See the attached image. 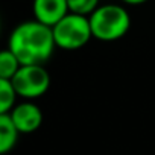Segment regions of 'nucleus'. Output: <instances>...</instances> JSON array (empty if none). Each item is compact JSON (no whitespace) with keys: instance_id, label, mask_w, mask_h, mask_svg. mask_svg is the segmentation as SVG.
I'll return each mask as SVG.
<instances>
[{"instance_id":"obj_1","label":"nucleus","mask_w":155,"mask_h":155,"mask_svg":"<svg viewBox=\"0 0 155 155\" xmlns=\"http://www.w3.org/2000/svg\"><path fill=\"white\" fill-rule=\"evenodd\" d=\"M56 44L50 26L37 20L20 23L11 34L8 49L17 56L21 65L41 64L52 56Z\"/></svg>"},{"instance_id":"obj_2","label":"nucleus","mask_w":155,"mask_h":155,"mask_svg":"<svg viewBox=\"0 0 155 155\" xmlns=\"http://www.w3.org/2000/svg\"><path fill=\"white\" fill-rule=\"evenodd\" d=\"M90 26L93 38L99 41H117L123 38L131 28L129 12L114 3L99 5L90 15Z\"/></svg>"},{"instance_id":"obj_3","label":"nucleus","mask_w":155,"mask_h":155,"mask_svg":"<svg viewBox=\"0 0 155 155\" xmlns=\"http://www.w3.org/2000/svg\"><path fill=\"white\" fill-rule=\"evenodd\" d=\"M56 47L62 50H79L93 38L90 20L87 15L68 12L55 26H52Z\"/></svg>"},{"instance_id":"obj_4","label":"nucleus","mask_w":155,"mask_h":155,"mask_svg":"<svg viewBox=\"0 0 155 155\" xmlns=\"http://www.w3.org/2000/svg\"><path fill=\"white\" fill-rule=\"evenodd\" d=\"M11 82L17 96L34 101L47 93L50 87V74L41 64L21 65Z\"/></svg>"},{"instance_id":"obj_5","label":"nucleus","mask_w":155,"mask_h":155,"mask_svg":"<svg viewBox=\"0 0 155 155\" xmlns=\"http://www.w3.org/2000/svg\"><path fill=\"white\" fill-rule=\"evenodd\" d=\"M9 116L20 134H32L38 131V128L43 123V111L32 101H26L18 105L15 104Z\"/></svg>"},{"instance_id":"obj_6","label":"nucleus","mask_w":155,"mask_h":155,"mask_svg":"<svg viewBox=\"0 0 155 155\" xmlns=\"http://www.w3.org/2000/svg\"><path fill=\"white\" fill-rule=\"evenodd\" d=\"M32 9L35 20L50 28L70 12L67 0H34Z\"/></svg>"},{"instance_id":"obj_7","label":"nucleus","mask_w":155,"mask_h":155,"mask_svg":"<svg viewBox=\"0 0 155 155\" xmlns=\"http://www.w3.org/2000/svg\"><path fill=\"white\" fill-rule=\"evenodd\" d=\"M20 132L14 126L9 114H0V155H5L17 144Z\"/></svg>"},{"instance_id":"obj_8","label":"nucleus","mask_w":155,"mask_h":155,"mask_svg":"<svg viewBox=\"0 0 155 155\" xmlns=\"http://www.w3.org/2000/svg\"><path fill=\"white\" fill-rule=\"evenodd\" d=\"M20 67H21L20 61L9 49L0 50V78L11 81Z\"/></svg>"},{"instance_id":"obj_9","label":"nucleus","mask_w":155,"mask_h":155,"mask_svg":"<svg viewBox=\"0 0 155 155\" xmlns=\"http://www.w3.org/2000/svg\"><path fill=\"white\" fill-rule=\"evenodd\" d=\"M17 93L12 87V82L0 78V114H9L15 107Z\"/></svg>"},{"instance_id":"obj_10","label":"nucleus","mask_w":155,"mask_h":155,"mask_svg":"<svg viewBox=\"0 0 155 155\" xmlns=\"http://www.w3.org/2000/svg\"><path fill=\"white\" fill-rule=\"evenodd\" d=\"M67 3L70 12L88 17L99 6V0H67Z\"/></svg>"},{"instance_id":"obj_11","label":"nucleus","mask_w":155,"mask_h":155,"mask_svg":"<svg viewBox=\"0 0 155 155\" xmlns=\"http://www.w3.org/2000/svg\"><path fill=\"white\" fill-rule=\"evenodd\" d=\"M123 3H126V5H141V3H144V2H147V0H122Z\"/></svg>"}]
</instances>
